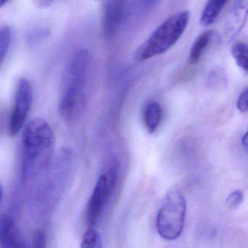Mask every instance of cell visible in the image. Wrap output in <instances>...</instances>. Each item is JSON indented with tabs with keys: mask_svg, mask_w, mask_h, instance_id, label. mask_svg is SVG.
Masks as SVG:
<instances>
[{
	"mask_svg": "<svg viewBox=\"0 0 248 248\" xmlns=\"http://www.w3.org/2000/svg\"><path fill=\"white\" fill-rule=\"evenodd\" d=\"M54 143L53 130L44 119H34L24 127L21 169L23 183L34 179L46 168L51 157Z\"/></svg>",
	"mask_w": 248,
	"mask_h": 248,
	"instance_id": "obj_1",
	"label": "cell"
},
{
	"mask_svg": "<svg viewBox=\"0 0 248 248\" xmlns=\"http://www.w3.org/2000/svg\"><path fill=\"white\" fill-rule=\"evenodd\" d=\"M90 63L89 52L79 49L71 56L65 66L61 84L59 111L66 120H73L83 108Z\"/></svg>",
	"mask_w": 248,
	"mask_h": 248,
	"instance_id": "obj_2",
	"label": "cell"
},
{
	"mask_svg": "<svg viewBox=\"0 0 248 248\" xmlns=\"http://www.w3.org/2000/svg\"><path fill=\"white\" fill-rule=\"evenodd\" d=\"M189 11L176 13L167 18L136 50L135 60L143 62L163 54L182 37L189 22Z\"/></svg>",
	"mask_w": 248,
	"mask_h": 248,
	"instance_id": "obj_3",
	"label": "cell"
},
{
	"mask_svg": "<svg viewBox=\"0 0 248 248\" xmlns=\"http://www.w3.org/2000/svg\"><path fill=\"white\" fill-rule=\"evenodd\" d=\"M186 212V201L178 189L170 190L161 204L156 217V229L166 240L178 239L182 233Z\"/></svg>",
	"mask_w": 248,
	"mask_h": 248,
	"instance_id": "obj_4",
	"label": "cell"
},
{
	"mask_svg": "<svg viewBox=\"0 0 248 248\" xmlns=\"http://www.w3.org/2000/svg\"><path fill=\"white\" fill-rule=\"evenodd\" d=\"M33 102V90L31 83L26 78H21L17 83L14 105L9 120L10 136H16L24 127L29 111Z\"/></svg>",
	"mask_w": 248,
	"mask_h": 248,
	"instance_id": "obj_5",
	"label": "cell"
},
{
	"mask_svg": "<svg viewBox=\"0 0 248 248\" xmlns=\"http://www.w3.org/2000/svg\"><path fill=\"white\" fill-rule=\"evenodd\" d=\"M133 0H107L102 16L104 37L111 39L133 15Z\"/></svg>",
	"mask_w": 248,
	"mask_h": 248,
	"instance_id": "obj_6",
	"label": "cell"
},
{
	"mask_svg": "<svg viewBox=\"0 0 248 248\" xmlns=\"http://www.w3.org/2000/svg\"><path fill=\"white\" fill-rule=\"evenodd\" d=\"M115 185L108 179L107 174H102L98 178L87 207V223L91 227H93L98 223L104 205L108 201Z\"/></svg>",
	"mask_w": 248,
	"mask_h": 248,
	"instance_id": "obj_7",
	"label": "cell"
},
{
	"mask_svg": "<svg viewBox=\"0 0 248 248\" xmlns=\"http://www.w3.org/2000/svg\"><path fill=\"white\" fill-rule=\"evenodd\" d=\"M248 19V0H236L229 12L225 28L228 43H232L243 30Z\"/></svg>",
	"mask_w": 248,
	"mask_h": 248,
	"instance_id": "obj_8",
	"label": "cell"
},
{
	"mask_svg": "<svg viewBox=\"0 0 248 248\" xmlns=\"http://www.w3.org/2000/svg\"><path fill=\"white\" fill-rule=\"evenodd\" d=\"M0 243L2 248H27L22 233L14 220L7 216L0 222Z\"/></svg>",
	"mask_w": 248,
	"mask_h": 248,
	"instance_id": "obj_9",
	"label": "cell"
},
{
	"mask_svg": "<svg viewBox=\"0 0 248 248\" xmlns=\"http://www.w3.org/2000/svg\"><path fill=\"white\" fill-rule=\"evenodd\" d=\"M162 117V109L160 104L156 101H149L143 108V122L146 131L153 134L160 124Z\"/></svg>",
	"mask_w": 248,
	"mask_h": 248,
	"instance_id": "obj_10",
	"label": "cell"
},
{
	"mask_svg": "<svg viewBox=\"0 0 248 248\" xmlns=\"http://www.w3.org/2000/svg\"><path fill=\"white\" fill-rule=\"evenodd\" d=\"M214 36V31L207 30L202 33L193 43L188 57V63L191 65H196L200 62L203 53L210 45Z\"/></svg>",
	"mask_w": 248,
	"mask_h": 248,
	"instance_id": "obj_11",
	"label": "cell"
},
{
	"mask_svg": "<svg viewBox=\"0 0 248 248\" xmlns=\"http://www.w3.org/2000/svg\"><path fill=\"white\" fill-rule=\"evenodd\" d=\"M228 2L229 0H208L200 16V24L203 27L213 24Z\"/></svg>",
	"mask_w": 248,
	"mask_h": 248,
	"instance_id": "obj_12",
	"label": "cell"
},
{
	"mask_svg": "<svg viewBox=\"0 0 248 248\" xmlns=\"http://www.w3.org/2000/svg\"><path fill=\"white\" fill-rule=\"evenodd\" d=\"M231 53L237 66L248 75V46L242 43H233Z\"/></svg>",
	"mask_w": 248,
	"mask_h": 248,
	"instance_id": "obj_13",
	"label": "cell"
},
{
	"mask_svg": "<svg viewBox=\"0 0 248 248\" xmlns=\"http://www.w3.org/2000/svg\"><path fill=\"white\" fill-rule=\"evenodd\" d=\"M226 72L222 68L216 66L212 69L207 79V87L212 91H223L227 87Z\"/></svg>",
	"mask_w": 248,
	"mask_h": 248,
	"instance_id": "obj_14",
	"label": "cell"
},
{
	"mask_svg": "<svg viewBox=\"0 0 248 248\" xmlns=\"http://www.w3.org/2000/svg\"><path fill=\"white\" fill-rule=\"evenodd\" d=\"M162 0H133V15L143 16L153 12Z\"/></svg>",
	"mask_w": 248,
	"mask_h": 248,
	"instance_id": "obj_15",
	"label": "cell"
},
{
	"mask_svg": "<svg viewBox=\"0 0 248 248\" xmlns=\"http://www.w3.org/2000/svg\"><path fill=\"white\" fill-rule=\"evenodd\" d=\"M101 233L95 228H90L85 232L81 242V248H101L103 247Z\"/></svg>",
	"mask_w": 248,
	"mask_h": 248,
	"instance_id": "obj_16",
	"label": "cell"
},
{
	"mask_svg": "<svg viewBox=\"0 0 248 248\" xmlns=\"http://www.w3.org/2000/svg\"><path fill=\"white\" fill-rule=\"evenodd\" d=\"M11 43V29L4 26L0 30V60L3 63L5 56L8 53Z\"/></svg>",
	"mask_w": 248,
	"mask_h": 248,
	"instance_id": "obj_17",
	"label": "cell"
},
{
	"mask_svg": "<svg viewBox=\"0 0 248 248\" xmlns=\"http://www.w3.org/2000/svg\"><path fill=\"white\" fill-rule=\"evenodd\" d=\"M242 201H243V194L239 190H236L228 196L226 202L229 208L235 209L240 205Z\"/></svg>",
	"mask_w": 248,
	"mask_h": 248,
	"instance_id": "obj_18",
	"label": "cell"
},
{
	"mask_svg": "<svg viewBox=\"0 0 248 248\" xmlns=\"http://www.w3.org/2000/svg\"><path fill=\"white\" fill-rule=\"evenodd\" d=\"M236 107L241 112L248 111V89L244 91L238 98Z\"/></svg>",
	"mask_w": 248,
	"mask_h": 248,
	"instance_id": "obj_19",
	"label": "cell"
},
{
	"mask_svg": "<svg viewBox=\"0 0 248 248\" xmlns=\"http://www.w3.org/2000/svg\"><path fill=\"white\" fill-rule=\"evenodd\" d=\"M33 243L35 248H45L46 243V234L43 231L37 230L33 236Z\"/></svg>",
	"mask_w": 248,
	"mask_h": 248,
	"instance_id": "obj_20",
	"label": "cell"
},
{
	"mask_svg": "<svg viewBox=\"0 0 248 248\" xmlns=\"http://www.w3.org/2000/svg\"><path fill=\"white\" fill-rule=\"evenodd\" d=\"M56 0H32V2L37 8L45 9L49 8L54 3Z\"/></svg>",
	"mask_w": 248,
	"mask_h": 248,
	"instance_id": "obj_21",
	"label": "cell"
},
{
	"mask_svg": "<svg viewBox=\"0 0 248 248\" xmlns=\"http://www.w3.org/2000/svg\"><path fill=\"white\" fill-rule=\"evenodd\" d=\"M242 143L244 149H245L247 152H248V130L247 131V133H245L243 138H242Z\"/></svg>",
	"mask_w": 248,
	"mask_h": 248,
	"instance_id": "obj_22",
	"label": "cell"
},
{
	"mask_svg": "<svg viewBox=\"0 0 248 248\" xmlns=\"http://www.w3.org/2000/svg\"><path fill=\"white\" fill-rule=\"evenodd\" d=\"M10 0H0V3H1V7H3L4 5L9 2Z\"/></svg>",
	"mask_w": 248,
	"mask_h": 248,
	"instance_id": "obj_23",
	"label": "cell"
},
{
	"mask_svg": "<svg viewBox=\"0 0 248 248\" xmlns=\"http://www.w3.org/2000/svg\"><path fill=\"white\" fill-rule=\"evenodd\" d=\"M94 1H96V2H98V1H102V0H94Z\"/></svg>",
	"mask_w": 248,
	"mask_h": 248,
	"instance_id": "obj_24",
	"label": "cell"
}]
</instances>
